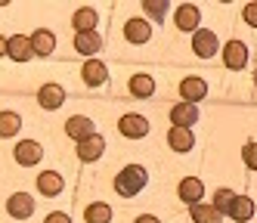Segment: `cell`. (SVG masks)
Here are the masks:
<instances>
[{
    "instance_id": "cell-17",
    "label": "cell",
    "mask_w": 257,
    "mask_h": 223,
    "mask_svg": "<svg viewBox=\"0 0 257 223\" xmlns=\"http://www.w3.org/2000/svg\"><path fill=\"white\" fill-rule=\"evenodd\" d=\"M102 149H105L102 137H99V134H93V137H90V140L78 143V155H81L84 161H96V158L102 155Z\"/></svg>"
},
{
    "instance_id": "cell-33",
    "label": "cell",
    "mask_w": 257,
    "mask_h": 223,
    "mask_svg": "<svg viewBox=\"0 0 257 223\" xmlns=\"http://www.w3.org/2000/svg\"><path fill=\"white\" fill-rule=\"evenodd\" d=\"M7 47H10V41H4V37H0V56L7 53Z\"/></svg>"
},
{
    "instance_id": "cell-22",
    "label": "cell",
    "mask_w": 257,
    "mask_h": 223,
    "mask_svg": "<svg viewBox=\"0 0 257 223\" xmlns=\"http://www.w3.org/2000/svg\"><path fill=\"white\" fill-rule=\"evenodd\" d=\"M84 220H87V223H108V220H112V208H108L105 201H93V204L84 211Z\"/></svg>"
},
{
    "instance_id": "cell-34",
    "label": "cell",
    "mask_w": 257,
    "mask_h": 223,
    "mask_svg": "<svg viewBox=\"0 0 257 223\" xmlns=\"http://www.w3.org/2000/svg\"><path fill=\"white\" fill-rule=\"evenodd\" d=\"M254 78H257V74H254Z\"/></svg>"
},
{
    "instance_id": "cell-7",
    "label": "cell",
    "mask_w": 257,
    "mask_h": 223,
    "mask_svg": "<svg viewBox=\"0 0 257 223\" xmlns=\"http://www.w3.org/2000/svg\"><path fill=\"white\" fill-rule=\"evenodd\" d=\"M180 93H183V99H186V102H192V105H195L198 99H205L208 84L201 81V78H186V81L180 84Z\"/></svg>"
},
{
    "instance_id": "cell-4",
    "label": "cell",
    "mask_w": 257,
    "mask_h": 223,
    "mask_svg": "<svg viewBox=\"0 0 257 223\" xmlns=\"http://www.w3.org/2000/svg\"><path fill=\"white\" fill-rule=\"evenodd\" d=\"M195 118H198V108L192 105V102H177L174 108H171V121H174V127H192L195 124Z\"/></svg>"
},
{
    "instance_id": "cell-6",
    "label": "cell",
    "mask_w": 257,
    "mask_h": 223,
    "mask_svg": "<svg viewBox=\"0 0 257 223\" xmlns=\"http://www.w3.org/2000/svg\"><path fill=\"white\" fill-rule=\"evenodd\" d=\"M65 134H68V137H75L78 143H84V140L93 137V121L84 118V115H75V118L65 124Z\"/></svg>"
},
{
    "instance_id": "cell-23",
    "label": "cell",
    "mask_w": 257,
    "mask_h": 223,
    "mask_svg": "<svg viewBox=\"0 0 257 223\" xmlns=\"http://www.w3.org/2000/svg\"><path fill=\"white\" fill-rule=\"evenodd\" d=\"M99 34L96 31H84V34H78L75 37V47H78V53H84V56H90V53H99Z\"/></svg>"
},
{
    "instance_id": "cell-15",
    "label": "cell",
    "mask_w": 257,
    "mask_h": 223,
    "mask_svg": "<svg viewBox=\"0 0 257 223\" xmlns=\"http://www.w3.org/2000/svg\"><path fill=\"white\" fill-rule=\"evenodd\" d=\"M7 211H10L13 217L25 220V217L34 211V201H31V195H25V192H16V195L10 198V204H7Z\"/></svg>"
},
{
    "instance_id": "cell-21",
    "label": "cell",
    "mask_w": 257,
    "mask_h": 223,
    "mask_svg": "<svg viewBox=\"0 0 257 223\" xmlns=\"http://www.w3.org/2000/svg\"><path fill=\"white\" fill-rule=\"evenodd\" d=\"M38 189H41L44 195H59V192H62V177H59L56 171L41 174V177H38Z\"/></svg>"
},
{
    "instance_id": "cell-19",
    "label": "cell",
    "mask_w": 257,
    "mask_h": 223,
    "mask_svg": "<svg viewBox=\"0 0 257 223\" xmlns=\"http://www.w3.org/2000/svg\"><path fill=\"white\" fill-rule=\"evenodd\" d=\"M105 78H108V68H105L99 59H90V62L84 65V81H87L90 87H99Z\"/></svg>"
},
{
    "instance_id": "cell-5",
    "label": "cell",
    "mask_w": 257,
    "mask_h": 223,
    "mask_svg": "<svg viewBox=\"0 0 257 223\" xmlns=\"http://www.w3.org/2000/svg\"><path fill=\"white\" fill-rule=\"evenodd\" d=\"M223 62H226L232 71L245 68V62H248V50H245V44H238V41H229V44L223 47Z\"/></svg>"
},
{
    "instance_id": "cell-13",
    "label": "cell",
    "mask_w": 257,
    "mask_h": 223,
    "mask_svg": "<svg viewBox=\"0 0 257 223\" xmlns=\"http://www.w3.org/2000/svg\"><path fill=\"white\" fill-rule=\"evenodd\" d=\"M201 195H205V186H201V180L186 177V180L180 183V198L186 201V204H198V201H201Z\"/></svg>"
},
{
    "instance_id": "cell-28",
    "label": "cell",
    "mask_w": 257,
    "mask_h": 223,
    "mask_svg": "<svg viewBox=\"0 0 257 223\" xmlns=\"http://www.w3.org/2000/svg\"><path fill=\"white\" fill-rule=\"evenodd\" d=\"M242 158H245V164L251 167V171H257V143H248L242 149Z\"/></svg>"
},
{
    "instance_id": "cell-31",
    "label": "cell",
    "mask_w": 257,
    "mask_h": 223,
    "mask_svg": "<svg viewBox=\"0 0 257 223\" xmlns=\"http://www.w3.org/2000/svg\"><path fill=\"white\" fill-rule=\"evenodd\" d=\"M44 223H71V220H68V214H59V211H56V214H50Z\"/></svg>"
},
{
    "instance_id": "cell-1",
    "label": "cell",
    "mask_w": 257,
    "mask_h": 223,
    "mask_svg": "<svg viewBox=\"0 0 257 223\" xmlns=\"http://www.w3.org/2000/svg\"><path fill=\"white\" fill-rule=\"evenodd\" d=\"M146 186V171L140 164H131V167H124V171L115 177V192L118 195H124V198H131V195H137L140 189Z\"/></svg>"
},
{
    "instance_id": "cell-3",
    "label": "cell",
    "mask_w": 257,
    "mask_h": 223,
    "mask_svg": "<svg viewBox=\"0 0 257 223\" xmlns=\"http://www.w3.org/2000/svg\"><path fill=\"white\" fill-rule=\"evenodd\" d=\"M118 127H121V134H124V137H131V140L149 134V121H146L143 115H124V118L118 121Z\"/></svg>"
},
{
    "instance_id": "cell-32",
    "label": "cell",
    "mask_w": 257,
    "mask_h": 223,
    "mask_svg": "<svg viewBox=\"0 0 257 223\" xmlns=\"http://www.w3.org/2000/svg\"><path fill=\"white\" fill-rule=\"evenodd\" d=\"M137 223H158V217H149V214H146V217H137Z\"/></svg>"
},
{
    "instance_id": "cell-10",
    "label": "cell",
    "mask_w": 257,
    "mask_h": 223,
    "mask_svg": "<svg viewBox=\"0 0 257 223\" xmlns=\"http://www.w3.org/2000/svg\"><path fill=\"white\" fill-rule=\"evenodd\" d=\"M226 214H229L235 223H245V220H251V217H254V201H251V198H245V195H235Z\"/></svg>"
},
{
    "instance_id": "cell-12",
    "label": "cell",
    "mask_w": 257,
    "mask_h": 223,
    "mask_svg": "<svg viewBox=\"0 0 257 223\" xmlns=\"http://www.w3.org/2000/svg\"><path fill=\"white\" fill-rule=\"evenodd\" d=\"M168 143H171L174 152H189V149L195 146V137H192V130H186V127H174L168 134Z\"/></svg>"
},
{
    "instance_id": "cell-18",
    "label": "cell",
    "mask_w": 257,
    "mask_h": 223,
    "mask_svg": "<svg viewBox=\"0 0 257 223\" xmlns=\"http://www.w3.org/2000/svg\"><path fill=\"white\" fill-rule=\"evenodd\" d=\"M53 47H56V37H53L47 28H38V31L31 34V50H34V53L50 56V53H53Z\"/></svg>"
},
{
    "instance_id": "cell-8",
    "label": "cell",
    "mask_w": 257,
    "mask_h": 223,
    "mask_svg": "<svg viewBox=\"0 0 257 223\" xmlns=\"http://www.w3.org/2000/svg\"><path fill=\"white\" fill-rule=\"evenodd\" d=\"M149 34H152V28H149V22H143V19H131V22L124 25V37L131 44H146Z\"/></svg>"
},
{
    "instance_id": "cell-16",
    "label": "cell",
    "mask_w": 257,
    "mask_h": 223,
    "mask_svg": "<svg viewBox=\"0 0 257 223\" xmlns=\"http://www.w3.org/2000/svg\"><path fill=\"white\" fill-rule=\"evenodd\" d=\"M198 19H201L198 7H192V4H183V7L177 10V28H183V31H192V28H198Z\"/></svg>"
},
{
    "instance_id": "cell-9",
    "label": "cell",
    "mask_w": 257,
    "mask_h": 223,
    "mask_svg": "<svg viewBox=\"0 0 257 223\" xmlns=\"http://www.w3.org/2000/svg\"><path fill=\"white\" fill-rule=\"evenodd\" d=\"M38 99H41L44 108H59V105L65 102V90H62L59 84H44L41 93H38Z\"/></svg>"
},
{
    "instance_id": "cell-26",
    "label": "cell",
    "mask_w": 257,
    "mask_h": 223,
    "mask_svg": "<svg viewBox=\"0 0 257 223\" xmlns=\"http://www.w3.org/2000/svg\"><path fill=\"white\" fill-rule=\"evenodd\" d=\"M93 25H96V13L90 10V7H84V10H78V13H75V28H78V34L93 31Z\"/></svg>"
},
{
    "instance_id": "cell-25",
    "label": "cell",
    "mask_w": 257,
    "mask_h": 223,
    "mask_svg": "<svg viewBox=\"0 0 257 223\" xmlns=\"http://www.w3.org/2000/svg\"><path fill=\"white\" fill-rule=\"evenodd\" d=\"M22 127V118L16 112H0V137H13Z\"/></svg>"
},
{
    "instance_id": "cell-30",
    "label": "cell",
    "mask_w": 257,
    "mask_h": 223,
    "mask_svg": "<svg viewBox=\"0 0 257 223\" xmlns=\"http://www.w3.org/2000/svg\"><path fill=\"white\" fill-rule=\"evenodd\" d=\"M242 16H245V22H248V25H254V28H257V4H248Z\"/></svg>"
},
{
    "instance_id": "cell-20",
    "label": "cell",
    "mask_w": 257,
    "mask_h": 223,
    "mask_svg": "<svg viewBox=\"0 0 257 223\" xmlns=\"http://www.w3.org/2000/svg\"><path fill=\"white\" fill-rule=\"evenodd\" d=\"M189 214L195 223H220V211L214 208V204H189Z\"/></svg>"
},
{
    "instance_id": "cell-2",
    "label": "cell",
    "mask_w": 257,
    "mask_h": 223,
    "mask_svg": "<svg viewBox=\"0 0 257 223\" xmlns=\"http://www.w3.org/2000/svg\"><path fill=\"white\" fill-rule=\"evenodd\" d=\"M192 50L201 56V59H208V56H214V53L220 50L217 34H214V31H208V28H198V31L192 34Z\"/></svg>"
},
{
    "instance_id": "cell-27",
    "label": "cell",
    "mask_w": 257,
    "mask_h": 223,
    "mask_svg": "<svg viewBox=\"0 0 257 223\" xmlns=\"http://www.w3.org/2000/svg\"><path fill=\"white\" fill-rule=\"evenodd\" d=\"M232 198H235V192H229V189H220V192L214 195V208H217V211H229Z\"/></svg>"
},
{
    "instance_id": "cell-24",
    "label": "cell",
    "mask_w": 257,
    "mask_h": 223,
    "mask_svg": "<svg viewBox=\"0 0 257 223\" xmlns=\"http://www.w3.org/2000/svg\"><path fill=\"white\" fill-rule=\"evenodd\" d=\"M131 93H134V96H152V93H155V81L149 78V74H137V78H131Z\"/></svg>"
},
{
    "instance_id": "cell-11",
    "label": "cell",
    "mask_w": 257,
    "mask_h": 223,
    "mask_svg": "<svg viewBox=\"0 0 257 223\" xmlns=\"http://www.w3.org/2000/svg\"><path fill=\"white\" fill-rule=\"evenodd\" d=\"M7 53L13 56L16 62H25V59H31V56H34V50H31V37H22V34L10 37V47H7Z\"/></svg>"
},
{
    "instance_id": "cell-14",
    "label": "cell",
    "mask_w": 257,
    "mask_h": 223,
    "mask_svg": "<svg viewBox=\"0 0 257 223\" xmlns=\"http://www.w3.org/2000/svg\"><path fill=\"white\" fill-rule=\"evenodd\" d=\"M41 155H44V149L38 143H31V140H25V143L16 146V161H19V164H38Z\"/></svg>"
},
{
    "instance_id": "cell-29",
    "label": "cell",
    "mask_w": 257,
    "mask_h": 223,
    "mask_svg": "<svg viewBox=\"0 0 257 223\" xmlns=\"http://www.w3.org/2000/svg\"><path fill=\"white\" fill-rule=\"evenodd\" d=\"M146 13L155 16V19H164V13H168V4H161V0H149V4H146Z\"/></svg>"
}]
</instances>
